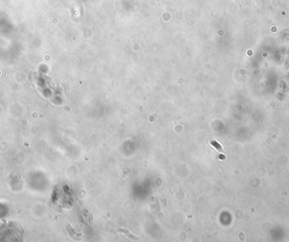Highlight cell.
Here are the masks:
<instances>
[{
	"mask_svg": "<svg viewBox=\"0 0 289 242\" xmlns=\"http://www.w3.org/2000/svg\"><path fill=\"white\" fill-rule=\"evenodd\" d=\"M211 145L214 146V147H216L218 151H222V147H221V146H220V144H218V143L216 142V141H211Z\"/></svg>",
	"mask_w": 289,
	"mask_h": 242,
	"instance_id": "obj_1",
	"label": "cell"
}]
</instances>
